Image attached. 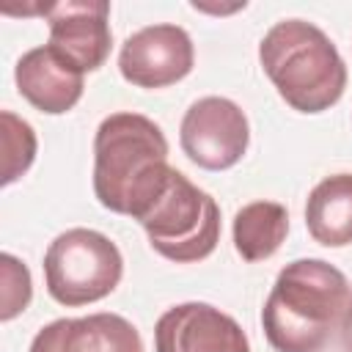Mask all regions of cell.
Instances as JSON below:
<instances>
[{"mask_svg":"<svg viewBox=\"0 0 352 352\" xmlns=\"http://www.w3.org/2000/svg\"><path fill=\"white\" fill-rule=\"evenodd\" d=\"M341 344H344L346 352H352V300H349L346 314H344V319H341Z\"/></svg>","mask_w":352,"mask_h":352,"instance_id":"2e32d148","label":"cell"},{"mask_svg":"<svg viewBox=\"0 0 352 352\" xmlns=\"http://www.w3.org/2000/svg\"><path fill=\"white\" fill-rule=\"evenodd\" d=\"M0 140H3V184H14L36 160V132L33 126L14 116L11 110L0 113Z\"/></svg>","mask_w":352,"mask_h":352,"instance_id":"5bb4252c","label":"cell"},{"mask_svg":"<svg viewBox=\"0 0 352 352\" xmlns=\"http://www.w3.org/2000/svg\"><path fill=\"white\" fill-rule=\"evenodd\" d=\"M352 294L341 270L322 258L286 264L261 308V324L275 352H319L341 327Z\"/></svg>","mask_w":352,"mask_h":352,"instance_id":"7a4b0ae2","label":"cell"},{"mask_svg":"<svg viewBox=\"0 0 352 352\" xmlns=\"http://www.w3.org/2000/svg\"><path fill=\"white\" fill-rule=\"evenodd\" d=\"M16 91L41 113H69L82 96V72L58 55L50 44L28 50L14 69Z\"/></svg>","mask_w":352,"mask_h":352,"instance_id":"8fae6325","label":"cell"},{"mask_svg":"<svg viewBox=\"0 0 352 352\" xmlns=\"http://www.w3.org/2000/svg\"><path fill=\"white\" fill-rule=\"evenodd\" d=\"M0 272H3V294H0V319L11 322L19 316L30 297H33V283H30V270L11 253L0 256Z\"/></svg>","mask_w":352,"mask_h":352,"instance_id":"9a60e30c","label":"cell"},{"mask_svg":"<svg viewBox=\"0 0 352 352\" xmlns=\"http://www.w3.org/2000/svg\"><path fill=\"white\" fill-rule=\"evenodd\" d=\"M50 22V47L63 55L82 74L96 72L110 55V3L104 0H66L44 6Z\"/></svg>","mask_w":352,"mask_h":352,"instance_id":"9c48e42d","label":"cell"},{"mask_svg":"<svg viewBox=\"0 0 352 352\" xmlns=\"http://www.w3.org/2000/svg\"><path fill=\"white\" fill-rule=\"evenodd\" d=\"M28 352H143L140 333L118 314L55 319L36 333Z\"/></svg>","mask_w":352,"mask_h":352,"instance_id":"30bf717a","label":"cell"},{"mask_svg":"<svg viewBox=\"0 0 352 352\" xmlns=\"http://www.w3.org/2000/svg\"><path fill=\"white\" fill-rule=\"evenodd\" d=\"M258 60L280 99L300 113L330 110L346 88V66L330 36L305 22H275L261 44Z\"/></svg>","mask_w":352,"mask_h":352,"instance_id":"3957f363","label":"cell"},{"mask_svg":"<svg viewBox=\"0 0 352 352\" xmlns=\"http://www.w3.org/2000/svg\"><path fill=\"white\" fill-rule=\"evenodd\" d=\"M308 234L324 248L352 245V173L324 176L305 204Z\"/></svg>","mask_w":352,"mask_h":352,"instance_id":"7c38bea8","label":"cell"},{"mask_svg":"<svg viewBox=\"0 0 352 352\" xmlns=\"http://www.w3.org/2000/svg\"><path fill=\"white\" fill-rule=\"evenodd\" d=\"M195 63L192 38L179 25H148L132 33L118 52L121 77L138 88H165L190 74Z\"/></svg>","mask_w":352,"mask_h":352,"instance_id":"52a82bcc","label":"cell"},{"mask_svg":"<svg viewBox=\"0 0 352 352\" xmlns=\"http://www.w3.org/2000/svg\"><path fill=\"white\" fill-rule=\"evenodd\" d=\"M124 275V258L116 242L94 228H69L58 234L44 253L47 292L60 305H88L107 297Z\"/></svg>","mask_w":352,"mask_h":352,"instance_id":"5b68a950","label":"cell"},{"mask_svg":"<svg viewBox=\"0 0 352 352\" xmlns=\"http://www.w3.org/2000/svg\"><path fill=\"white\" fill-rule=\"evenodd\" d=\"M179 140L184 154L204 170H226L242 160L250 143V126L242 107L226 96L192 102L182 118Z\"/></svg>","mask_w":352,"mask_h":352,"instance_id":"8992f818","label":"cell"},{"mask_svg":"<svg viewBox=\"0 0 352 352\" xmlns=\"http://www.w3.org/2000/svg\"><path fill=\"white\" fill-rule=\"evenodd\" d=\"M176 168L168 165L162 129L140 113H110L94 135V195L116 212L140 220L168 190Z\"/></svg>","mask_w":352,"mask_h":352,"instance_id":"6da1fadb","label":"cell"},{"mask_svg":"<svg viewBox=\"0 0 352 352\" xmlns=\"http://www.w3.org/2000/svg\"><path fill=\"white\" fill-rule=\"evenodd\" d=\"M289 234V212L278 201H253L234 214V248L245 261H264L278 253Z\"/></svg>","mask_w":352,"mask_h":352,"instance_id":"4fadbf2b","label":"cell"},{"mask_svg":"<svg viewBox=\"0 0 352 352\" xmlns=\"http://www.w3.org/2000/svg\"><path fill=\"white\" fill-rule=\"evenodd\" d=\"M154 352H250V344L234 316L209 302H182L157 319Z\"/></svg>","mask_w":352,"mask_h":352,"instance_id":"ba28073f","label":"cell"},{"mask_svg":"<svg viewBox=\"0 0 352 352\" xmlns=\"http://www.w3.org/2000/svg\"><path fill=\"white\" fill-rule=\"evenodd\" d=\"M138 223L148 245L176 264L201 261L220 242V209L214 198L198 190L182 170H173L168 190Z\"/></svg>","mask_w":352,"mask_h":352,"instance_id":"277c9868","label":"cell"}]
</instances>
